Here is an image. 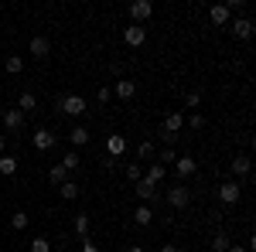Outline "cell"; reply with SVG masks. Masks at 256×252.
Wrapping results in <instances>:
<instances>
[{
	"instance_id": "obj_18",
	"label": "cell",
	"mask_w": 256,
	"mask_h": 252,
	"mask_svg": "<svg viewBox=\"0 0 256 252\" xmlns=\"http://www.w3.org/2000/svg\"><path fill=\"white\" fill-rule=\"evenodd\" d=\"M134 222H137V225H150V222H154V212H150L147 205H140L137 212H134Z\"/></svg>"
},
{
	"instance_id": "obj_15",
	"label": "cell",
	"mask_w": 256,
	"mask_h": 252,
	"mask_svg": "<svg viewBox=\"0 0 256 252\" xmlns=\"http://www.w3.org/2000/svg\"><path fill=\"white\" fill-rule=\"evenodd\" d=\"M113 92H116L120 99H130L134 92H137V85H134L130 78H120V82H116V89H113Z\"/></svg>"
},
{
	"instance_id": "obj_21",
	"label": "cell",
	"mask_w": 256,
	"mask_h": 252,
	"mask_svg": "<svg viewBox=\"0 0 256 252\" xmlns=\"http://www.w3.org/2000/svg\"><path fill=\"white\" fill-rule=\"evenodd\" d=\"M28 222H31V218H28L24 212H14V215H10V229H14V232H24V229H28Z\"/></svg>"
},
{
	"instance_id": "obj_7",
	"label": "cell",
	"mask_w": 256,
	"mask_h": 252,
	"mask_svg": "<svg viewBox=\"0 0 256 252\" xmlns=\"http://www.w3.org/2000/svg\"><path fill=\"white\" fill-rule=\"evenodd\" d=\"M218 198H222L226 205H236L239 198H242V188H239L236 181H229V184H222V188H218Z\"/></svg>"
},
{
	"instance_id": "obj_30",
	"label": "cell",
	"mask_w": 256,
	"mask_h": 252,
	"mask_svg": "<svg viewBox=\"0 0 256 252\" xmlns=\"http://www.w3.org/2000/svg\"><path fill=\"white\" fill-rule=\"evenodd\" d=\"M76 232H79V235L89 232V215H79V218H76Z\"/></svg>"
},
{
	"instance_id": "obj_27",
	"label": "cell",
	"mask_w": 256,
	"mask_h": 252,
	"mask_svg": "<svg viewBox=\"0 0 256 252\" xmlns=\"http://www.w3.org/2000/svg\"><path fill=\"white\" fill-rule=\"evenodd\" d=\"M229 246H232V242H229V235H226V232H218L216 239H212V249H216V252H226Z\"/></svg>"
},
{
	"instance_id": "obj_19",
	"label": "cell",
	"mask_w": 256,
	"mask_h": 252,
	"mask_svg": "<svg viewBox=\"0 0 256 252\" xmlns=\"http://www.w3.org/2000/svg\"><path fill=\"white\" fill-rule=\"evenodd\" d=\"M79 154H76V150H68V154L62 157V167H65V171H68V174H72V171H79Z\"/></svg>"
},
{
	"instance_id": "obj_14",
	"label": "cell",
	"mask_w": 256,
	"mask_h": 252,
	"mask_svg": "<svg viewBox=\"0 0 256 252\" xmlns=\"http://www.w3.org/2000/svg\"><path fill=\"white\" fill-rule=\"evenodd\" d=\"M229 167H232V174H236V177H246V174H250V157H246V154L232 157V164H229Z\"/></svg>"
},
{
	"instance_id": "obj_26",
	"label": "cell",
	"mask_w": 256,
	"mask_h": 252,
	"mask_svg": "<svg viewBox=\"0 0 256 252\" xmlns=\"http://www.w3.org/2000/svg\"><path fill=\"white\" fill-rule=\"evenodd\" d=\"M164 177H168V171H164L160 164H150V171H147V181H154V184H160Z\"/></svg>"
},
{
	"instance_id": "obj_1",
	"label": "cell",
	"mask_w": 256,
	"mask_h": 252,
	"mask_svg": "<svg viewBox=\"0 0 256 252\" xmlns=\"http://www.w3.org/2000/svg\"><path fill=\"white\" fill-rule=\"evenodd\" d=\"M58 109H62V113H68V116H82V113H86V99H82V96H62L58 99Z\"/></svg>"
},
{
	"instance_id": "obj_4",
	"label": "cell",
	"mask_w": 256,
	"mask_h": 252,
	"mask_svg": "<svg viewBox=\"0 0 256 252\" xmlns=\"http://www.w3.org/2000/svg\"><path fill=\"white\" fill-rule=\"evenodd\" d=\"M123 41H126V44H130V48H140V44H144V41H147V31H144V27H140V24H130V27H126V31H123Z\"/></svg>"
},
{
	"instance_id": "obj_23",
	"label": "cell",
	"mask_w": 256,
	"mask_h": 252,
	"mask_svg": "<svg viewBox=\"0 0 256 252\" xmlns=\"http://www.w3.org/2000/svg\"><path fill=\"white\" fill-rule=\"evenodd\" d=\"M38 106V99L31 96V92H20V99H18V109L20 113H28V109H34Z\"/></svg>"
},
{
	"instance_id": "obj_17",
	"label": "cell",
	"mask_w": 256,
	"mask_h": 252,
	"mask_svg": "<svg viewBox=\"0 0 256 252\" xmlns=\"http://www.w3.org/2000/svg\"><path fill=\"white\" fill-rule=\"evenodd\" d=\"M89 143V130L86 126H72V147H86Z\"/></svg>"
},
{
	"instance_id": "obj_24",
	"label": "cell",
	"mask_w": 256,
	"mask_h": 252,
	"mask_svg": "<svg viewBox=\"0 0 256 252\" xmlns=\"http://www.w3.org/2000/svg\"><path fill=\"white\" fill-rule=\"evenodd\" d=\"M58 194H62V198H65V201H76V198H79V188H76L72 181H65V184H62V188H58Z\"/></svg>"
},
{
	"instance_id": "obj_40",
	"label": "cell",
	"mask_w": 256,
	"mask_h": 252,
	"mask_svg": "<svg viewBox=\"0 0 256 252\" xmlns=\"http://www.w3.org/2000/svg\"><path fill=\"white\" fill-rule=\"evenodd\" d=\"M0 106H4V99H0Z\"/></svg>"
},
{
	"instance_id": "obj_31",
	"label": "cell",
	"mask_w": 256,
	"mask_h": 252,
	"mask_svg": "<svg viewBox=\"0 0 256 252\" xmlns=\"http://www.w3.org/2000/svg\"><path fill=\"white\" fill-rule=\"evenodd\" d=\"M31 252H52L48 239H34V242H31Z\"/></svg>"
},
{
	"instance_id": "obj_3",
	"label": "cell",
	"mask_w": 256,
	"mask_h": 252,
	"mask_svg": "<svg viewBox=\"0 0 256 252\" xmlns=\"http://www.w3.org/2000/svg\"><path fill=\"white\" fill-rule=\"evenodd\" d=\"M188 198H192V191H188L184 184H174V188L168 191V205H171V208H184V205H188Z\"/></svg>"
},
{
	"instance_id": "obj_13",
	"label": "cell",
	"mask_w": 256,
	"mask_h": 252,
	"mask_svg": "<svg viewBox=\"0 0 256 252\" xmlns=\"http://www.w3.org/2000/svg\"><path fill=\"white\" fill-rule=\"evenodd\" d=\"M181 113H168L164 116V126H160V133H171V136H178V130H181Z\"/></svg>"
},
{
	"instance_id": "obj_2",
	"label": "cell",
	"mask_w": 256,
	"mask_h": 252,
	"mask_svg": "<svg viewBox=\"0 0 256 252\" xmlns=\"http://www.w3.org/2000/svg\"><path fill=\"white\" fill-rule=\"evenodd\" d=\"M229 31H232V38L250 41V38H253V20H250V17H236V20H229Z\"/></svg>"
},
{
	"instance_id": "obj_6",
	"label": "cell",
	"mask_w": 256,
	"mask_h": 252,
	"mask_svg": "<svg viewBox=\"0 0 256 252\" xmlns=\"http://www.w3.org/2000/svg\"><path fill=\"white\" fill-rule=\"evenodd\" d=\"M150 14H154V3H150V0H137V3H130V17L137 20H147L150 17Z\"/></svg>"
},
{
	"instance_id": "obj_32",
	"label": "cell",
	"mask_w": 256,
	"mask_h": 252,
	"mask_svg": "<svg viewBox=\"0 0 256 252\" xmlns=\"http://www.w3.org/2000/svg\"><path fill=\"white\" fill-rule=\"evenodd\" d=\"M188 126H192V130H205V116H192V119H188Z\"/></svg>"
},
{
	"instance_id": "obj_36",
	"label": "cell",
	"mask_w": 256,
	"mask_h": 252,
	"mask_svg": "<svg viewBox=\"0 0 256 252\" xmlns=\"http://www.w3.org/2000/svg\"><path fill=\"white\" fill-rule=\"evenodd\" d=\"M160 252H181V246H160Z\"/></svg>"
},
{
	"instance_id": "obj_34",
	"label": "cell",
	"mask_w": 256,
	"mask_h": 252,
	"mask_svg": "<svg viewBox=\"0 0 256 252\" xmlns=\"http://www.w3.org/2000/svg\"><path fill=\"white\" fill-rule=\"evenodd\" d=\"M184 102H188V109H195L198 102H202V96H198V92H188V99H184Z\"/></svg>"
},
{
	"instance_id": "obj_33",
	"label": "cell",
	"mask_w": 256,
	"mask_h": 252,
	"mask_svg": "<svg viewBox=\"0 0 256 252\" xmlns=\"http://www.w3.org/2000/svg\"><path fill=\"white\" fill-rule=\"evenodd\" d=\"M126 177H130V181H140V167L137 164H126Z\"/></svg>"
},
{
	"instance_id": "obj_29",
	"label": "cell",
	"mask_w": 256,
	"mask_h": 252,
	"mask_svg": "<svg viewBox=\"0 0 256 252\" xmlns=\"http://www.w3.org/2000/svg\"><path fill=\"white\" fill-rule=\"evenodd\" d=\"M137 154L144 157V160H150V157H154V143H150V140H144V143L137 147Z\"/></svg>"
},
{
	"instance_id": "obj_8",
	"label": "cell",
	"mask_w": 256,
	"mask_h": 252,
	"mask_svg": "<svg viewBox=\"0 0 256 252\" xmlns=\"http://www.w3.org/2000/svg\"><path fill=\"white\" fill-rule=\"evenodd\" d=\"M208 20H212L216 27H226V24L232 20V14L226 10V3H216V7H208Z\"/></svg>"
},
{
	"instance_id": "obj_16",
	"label": "cell",
	"mask_w": 256,
	"mask_h": 252,
	"mask_svg": "<svg viewBox=\"0 0 256 252\" xmlns=\"http://www.w3.org/2000/svg\"><path fill=\"white\" fill-rule=\"evenodd\" d=\"M0 174H7V177L18 174V157H7V154L0 157Z\"/></svg>"
},
{
	"instance_id": "obj_12",
	"label": "cell",
	"mask_w": 256,
	"mask_h": 252,
	"mask_svg": "<svg viewBox=\"0 0 256 252\" xmlns=\"http://www.w3.org/2000/svg\"><path fill=\"white\" fill-rule=\"evenodd\" d=\"M55 140H58V136L52 133V130H38V133H34V147H38V150H52Z\"/></svg>"
},
{
	"instance_id": "obj_22",
	"label": "cell",
	"mask_w": 256,
	"mask_h": 252,
	"mask_svg": "<svg viewBox=\"0 0 256 252\" xmlns=\"http://www.w3.org/2000/svg\"><path fill=\"white\" fill-rule=\"evenodd\" d=\"M106 150H110V154H123V150H126V140H123V136H110V140H106Z\"/></svg>"
},
{
	"instance_id": "obj_11",
	"label": "cell",
	"mask_w": 256,
	"mask_h": 252,
	"mask_svg": "<svg viewBox=\"0 0 256 252\" xmlns=\"http://www.w3.org/2000/svg\"><path fill=\"white\" fill-rule=\"evenodd\" d=\"M4 126L7 130H20L24 126V113L20 109H4Z\"/></svg>"
},
{
	"instance_id": "obj_28",
	"label": "cell",
	"mask_w": 256,
	"mask_h": 252,
	"mask_svg": "<svg viewBox=\"0 0 256 252\" xmlns=\"http://www.w3.org/2000/svg\"><path fill=\"white\" fill-rule=\"evenodd\" d=\"M158 160H160V167H164V164H174V160H178V154L171 150V147H164V150L158 154Z\"/></svg>"
},
{
	"instance_id": "obj_39",
	"label": "cell",
	"mask_w": 256,
	"mask_h": 252,
	"mask_svg": "<svg viewBox=\"0 0 256 252\" xmlns=\"http://www.w3.org/2000/svg\"><path fill=\"white\" fill-rule=\"evenodd\" d=\"M0 157H4V136H0Z\"/></svg>"
},
{
	"instance_id": "obj_35",
	"label": "cell",
	"mask_w": 256,
	"mask_h": 252,
	"mask_svg": "<svg viewBox=\"0 0 256 252\" xmlns=\"http://www.w3.org/2000/svg\"><path fill=\"white\" fill-rule=\"evenodd\" d=\"M82 252H99V246H92L89 239H82Z\"/></svg>"
},
{
	"instance_id": "obj_9",
	"label": "cell",
	"mask_w": 256,
	"mask_h": 252,
	"mask_svg": "<svg viewBox=\"0 0 256 252\" xmlns=\"http://www.w3.org/2000/svg\"><path fill=\"white\" fill-rule=\"evenodd\" d=\"M48 51H52L48 38H41V34H38V38H31V55H34L38 61H44V58H48Z\"/></svg>"
},
{
	"instance_id": "obj_20",
	"label": "cell",
	"mask_w": 256,
	"mask_h": 252,
	"mask_svg": "<svg viewBox=\"0 0 256 252\" xmlns=\"http://www.w3.org/2000/svg\"><path fill=\"white\" fill-rule=\"evenodd\" d=\"M65 177H68V171H65V167H62V164H55V167H52V171H48V181H52V184H65Z\"/></svg>"
},
{
	"instance_id": "obj_5",
	"label": "cell",
	"mask_w": 256,
	"mask_h": 252,
	"mask_svg": "<svg viewBox=\"0 0 256 252\" xmlns=\"http://www.w3.org/2000/svg\"><path fill=\"white\" fill-rule=\"evenodd\" d=\"M195 171H198L195 157H178V160H174V174H178V181H181V177H192Z\"/></svg>"
},
{
	"instance_id": "obj_37",
	"label": "cell",
	"mask_w": 256,
	"mask_h": 252,
	"mask_svg": "<svg viewBox=\"0 0 256 252\" xmlns=\"http://www.w3.org/2000/svg\"><path fill=\"white\" fill-rule=\"evenodd\" d=\"M226 252H250V249H246V246H229Z\"/></svg>"
},
{
	"instance_id": "obj_10",
	"label": "cell",
	"mask_w": 256,
	"mask_h": 252,
	"mask_svg": "<svg viewBox=\"0 0 256 252\" xmlns=\"http://www.w3.org/2000/svg\"><path fill=\"white\" fill-rule=\"evenodd\" d=\"M154 194H158V184L147 181V177H140V181H137V198H140V201H150Z\"/></svg>"
},
{
	"instance_id": "obj_38",
	"label": "cell",
	"mask_w": 256,
	"mask_h": 252,
	"mask_svg": "<svg viewBox=\"0 0 256 252\" xmlns=\"http://www.w3.org/2000/svg\"><path fill=\"white\" fill-rule=\"evenodd\" d=\"M130 252H147V249H140V246H134V249H130Z\"/></svg>"
},
{
	"instance_id": "obj_25",
	"label": "cell",
	"mask_w": 256,
	"mask_h": 252,
	"mask_svg": "<svg viewBox=\"0 0 256 252\" xmlns=\"http://www.w3.org/2000/svg\"><path fill=\"white\" fill-rule=\"evenodd\" d=\"M4 68H7V72H10V75H18L20 68H24V58H20V55H10V58L4 61Z\"/></svg>"
}]
</instances>
